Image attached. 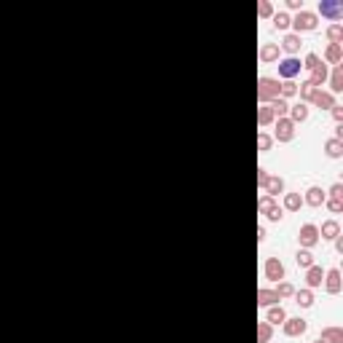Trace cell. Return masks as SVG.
<instances>
[{"instance_id":"4","label":"cell","mask_w":343,"mask_h":343,"mask_svg":"<svg viewBox=\"0 0 343 343\" xmlns=\"http://www.w3.org/2000/svg\"><path fill=\"white\" fill-rule=\"evenodd\" d=\"M300 70H303V62L298 57H287L279 62V75L284 78V81H292L295 75H300Z\"/></svg>"},{"instance_id":"45","label":"cell","mask_w":343,"mask_h":343,"mask_svg":"<svg viewBox=\"0 0 343 343\" xmlns=\"http://www.w3.org/2000/svg\"><path fill=\"white\" fill-rule=\"evenodd\" d=\"M287 6H290L292 11H303V0H287Z\"/></svg>"},{"instance_id":"48","label":"cell","mask_w":343,"mask_h":343,"mask_svg":"<svg viewBox=\"0 0 343 343\" xmlns=\"http://www.w3.org/2000/svg\"><path fill=\"white\" fill-rule=\"evenodd\" d=\"M335 139H340V142H343V126L335 129Z\"/></svg>"},{"instance_id":"8","label":"cell","mask_w":343,"mask_h":343,"mask_svg":"<svg viewBox=\"0 0 343 343\" xmlns=\"http://www.w3.org/2000/svg\"><path fill=\"white\" fill-rule=\"evenodd\" d=\"M319 14H322V17H330L332 22H338L343 17V3H338V0H322V3H319Z\"/></svg>"},{"instance_id":"33","label":"cell","mask_w":343,"mask_h":343,"mask_svg":"<svg viewBox=\"0 0 343 343\" xmlns=\"http://www.w3.org/2000/svg\"><path fill=\"white\" fill-rule=\"evenodd\" d=\"M274 292L279 295V300H282V298H292V295H295V287H292L290 282H279V287H276Z\"/></svg>"},{"instance_id":"10","label":"cell","mask_w":343,"mask_h":343,"mask_svg":"<svg viewBox=\"0 0 343 343\" xmlns=\"http://www.w3.org/2000/svg\"><path fill=\"white\" fill-rule=\"evenodd\" d=\"M311 102H314L319 110H332L335 107V97L330 94V91H322V89H316L314 91V97H311Z\"/></svg>"},{"instance_id":"47","label":"cell","mask_w":343,"mask_h":343,"mask_svg":"<svg viewBox=\"0 0 343 343\" xmlns=\"http://www.w3.org/2000/svg\"><path fill=\"white\" fill-rule=\"evenodd\" d=\"M257 241H266V228H263V225L257 228Z\"/></svg>"},{"instance_id":"34","label":"cell","mask_w":343,"mask_h":343,"mask_svg":"<svg viewBox=\"0 0 343 343\" xmlns=\"http://www.w3.org/2000/svg\"><path fill=\"white\" fill-rule=\"evenodd\" d=\"M327 38H330V43L340 46V41H343V27H340V25H332L330 30H327Z\"/></svg>"},{"instance_id":"6","label":"cell","mask_w":343,"mask_h":343,"mask_svg":"<svg viewBox=\"0 0 343 343\" xmlns=\"http://www.w3.org/2000/svg\"><path fill=\"white\" fill-rule=\"evenodd\" d=\"M282 330H284L287 338H300V335L308 330V324H306V319H300V316H292V319L287 316L282 322Z\"/></svg>"},{"instance_id":"27","label":"cell","mask_w":343,"mask_h":343,"mask_svg":"<svg viewBox=\"0 0 343 343\" xmlns=\"http://www.w3.org/2000/svg\"><path fill=\"white\" fill-rule=\"evenodd\" d=\"M295 263H298V268H311L314 266V255H311V249H298V255H295Z\"/></svg>"},{"instance_id":"30","label":"cell","mask_w":343,"mask_h":343,"mask_svg":"<svg viewBox=\"0 0 343 343\" xmlns=\"http://www.w3.org/2000/svg\"><path fill=\"white\" fill-rule=\"evenodd\" d=\"M314 91H316V86L311 83V81H303L300 83V89H298V94H300V102L306 105V102H311V97H314Z\"/></svg>"},{"instance_id":"36","label":"cell","mask_w":343,"mask_h":343,"mask_svg":"<svg viewBox=\"0 0 343 343\" xmlns=\"http://www.w3.org/2000/svg\"><path fill=\"white\" fill-rule=\"evenodd\" d=\"M290 17H287V14H274V27L276 30H290Z\"/></svg>"},{"instance_id":"13","label":"cell","mask_w":343,"mask_h":343,"mask_svg":"<svg viewBox=\"0 0 343 343\" xmlns=\"http://www.w3.org/2000/svg\"><path fill=\"white\" fill-rule=\"evenodd\" d=\"M282 49H284L287 54H290V57H298L300 49H303V38H300V35H295V33H290V35H287L284 41H282Z\"/></svg>"},{"instance_id":"35","label":"cell","mask_w":343,"mask_h":343,"mask_svg":"<svg viewBox=\"0 0 343 343\" xmlns=\"http://www.w3.org/2000/svg\"><path fill=\"white\" fill-rule=\"evenodd\" d=\"M257 17L271 19V17H274V6H271L268 0H260V3H257Z\"/></svg>"},{"instance_id":"14","label":"cell","mask_w":343,"mask_h":343,"mask_svg":"<svg viewBox=\"0 0 343 343\" xmlns=\"http://www.w3.org/2000/svg\"><path fill=\"white\" fill-rule=\"evenodd\" d=\"M263 191H266V196L276 199L279 193L284 191V180H282V177H268V180H266V185H263Z\"/></svg>"},{"instance_id":"17","label":"cell","mask_w":343,"mask_h":343,"mask_svg":"<svg viewBox=\"0 0 343 343\" xmlns=\"http://www.w3.org/2000/svg\"><path fill=\"white\" fill-rule=\"evenodd\" d=\"M287 118H290L292 123H303L308 118V107L303 105V102H298V105H290V113H287Z\"/></svg>"},{"instance_id":"5","label":"cell","mask_w":343,"mask_h":343,"mask_svg":"<svg viewBox=\"0 0 343 343\" xmlns=\"http://www.w3.org/2000/svg\"><path fill=\"white\" fill-rule=\"evenodd\" d=\"M263 274L268 282H284V263L279 257H268L266 266H263Z\"/></svg>"},{"instance_id":"37","label":"cell","mask_w":343,"mask_h":343,"mask_svg":"<svg viewBox=\"0 0 343 343\" xmlns=\"http://www.w3.org/2000/svg\"><path fill=\"white\" fill-rule=\"evenodd\" d=\"M274 207H276V201L271 199V196H263L260 201H257V209H260L263 215H268V212H271V209H274Z\"/></svg>"},{"instance_id":"1","label":"cell","mask_w":343,"mask_h":343,"mask_svg":"<svg viewBox=\"0 0 343 343\" xmlns=\"http://www.w3.org/2000/svg\"><path fill=\"white\" fill-rule=\"evenodd\" d=\"M279 83L276 78H268V75H263V78H257V102L260 105H268V102H274V99L279 97Z\"/></svg>"},{"instance_id":"28","label":"cell","mask_w":343,"mask_h":343,"mask_svg":"<svg viewBox=\"0 0 343 343\" xmlns=\"http://www.w3.org/2000/svg\"><path fill=\"white\" fill-rule=\"evenodd\" d=\"M327 75H330V73H327V65H319L316 70H311L308 81H311V83H314L316 89H319V86H324V81H327Z\"/></svg>"},{"instance_id":"39","label":"cell","mask_w":343,"mask_h":343,"mask_svg":"<svg viewBox=\"0 0 343 343\" xmlns=\"http://www.w3.org/2000/svg\"><path fill=\"white\" fill-rule=\"evenodd\" d=\"M324 207L330 209L332 215H338V212H343V199H327V201H324Z\"/></svg>"},{"instance_id":"15","label":"cell","mask_w":343,"mask_h":343,"mask_svg":"<svg viewBox=\"0 0 343 343\" xmlns=\"http://www.w3.org/2000/svg\"><path fill=\"white\" fill-rule=\"evenodd\" d=\"M327 78H330V89H332L330 94H332V97L338 94V91H343V67H340V65H335L332 73L327 75Z\"/></svg>"},{"instance_id":"7","label":"cell","mask_w":343,"mask_h":343,"mask_svg":"<svg viewBox=\"0 0 343 343\" xmlns=\"http://www.w3.org/2000/svg\"><path fill=\"white\" fill-rule=\"evenodd\" d=\"M276 139L279 142H292V137H295V123L290 118H276Z\"/></svg>"},{"instance_id":"19","label":"cell","mask_w":343,"mask_h":343,"mask_svg":"<svg viewBox=\"0 0 343 343\" xmlns=\"http://www.w3.org/2000/svg\"><path fill=\"white\" fill-rule=\"evenodd\" d=\"M279 303V295L274 290H257V306L268 308V306H276Z\"/></svg>"},{"instance_id":"31","label":"cell","mask_w":343,"mask_h":343,"mask_svg":"<svg viewBox=\"0 0 343 343\" xmlns=\"http://www.w3.org/2000/svg\"><path fill=\"white\" fill-rule=\"evenodd\" d=\"M271 335H274V327L268 322H257V343H268Z\"/></svg>"},{"instance_id":"32","label":"cell","mask_w":343,"mask_h":343,"mask_svg":"<svg viewBox=\"0 0 343 343\" xmlns=\"http://www.w3.org/2000/svg\"><path fill=\"white\" fill-rule=\"evenodd\" d=\"M295 94H298V83L284 81L282 86H279V97H282V99H290V97H295Z\"/></svg>"},{"instance_id":"26","label":"cell","mask_w":343,"mask_h":343,"mask_svg":"<svg viewBox=\"0 0 343 343\" xmlns=\"http://www.w3.org/2000/svg\"><path fill=\"white\" fill-rule=\"evenodd\" d=\"M324 153L327 155H330V158H340V155H343V142H340V139H327V142H324Z\"/></svg>"},{"instance_id":"49","label":"cell","mask_w":343,"mask_h":343,"mask_svg":"<svg viewBox=\"0 0 343 343\" xmlns=\"http://www.w3.org/2000/svg\"><path fill=\"white\" fill-rule=\"evenodd\" d=\"M314 343H324V340H314Z\"/></svg>"},{"instance_id":"9","label":"cell","mask_w":343,"mask_h":343,"mask_svg":"<svg viewBox=\"0 0 343 343\" xmlns=\"http://www.w3.org/2000/svg\"><path fill=\"white\" fill-rule=\"evenodd\" d=\"M324 201H327V193L322 188H316V185H311L306 191V196H303V204H308V207H324Z\"/></svg>"},{"instance_id":"22","label":"cell","mask_w":343,"mask_h":343,"mask_svg":"<svg viewBox=\"0 0 343 343\" xmlns=\"http://www.w3.org/2000/svg\"><path fill=\"white\" fill-rule=\"evenodd\" d=\"M319 236H322V239H335V236H340V223H338V220H327V223H322V231H319Z\"/></svg>"},{"instance_id":"21","label":"cell","mask_w":343,"mask_h":343,"mask_svg":"<svg viewBox=\"0 0 343 343\" xmlns=\"http://www.w3.org/2000/svg\"><path fill=\"white\" fill-rule=\"evenodd\" d=\"M274 121H276V115H274V110H271V105L257 107V123H260V126H271Z\"/></svg>"},{"instance_id":"29","label":"cell","mask_w":343,"mask_h":343,"mask_svg":"<svg viewBox=\"0 0 343 343\" xmlns=\"http://www.w3.org/2000/svg\"><path fill=\"white\" fill-rule=\"evenodd\" d=\"M268 105H271L276 118H287V113H290V105H287V99H282V97H276L274 102H268Z\"/></svg>"},{"instance_id":"24","label":"cell","mask_w":343,"mask_h":343,"mask_svg":"<svg viewBox=\"0 0 343 343\" xmlns=\"http://www.w3.org/2000/svg\"><path fill=\"white\" fill-rule=\"evenodd\" d=\"M300 207H303L300 193H284V209L287 212H300Z\"/></svg>"},{"instance_id":"23","label":"cell","mask_w":343,"mask_h":343,"mask_svg":"<svg viewBox=\"0 0 343 343\" xmlns=\"http://www.w3.org/2000/svg\"><path fill=\"white\" fill-rule=\"evenodd\" d=\"M287 319V311L282 306H268V314H266V322L268 324H282Z\"/></svg>"},{"instance_id":"11","label":"cell","mask_w":343,"mask_h":343,"mask_svg":"<svg viewBox=\"0 0 343 343\" xmlns=\"http://www.w3.org/2000/svg\"><path fill=\"white\" fill-rule=\"evenodd\" d=\"M324 290L330 292V295H338L340 292V271L338 268L324 271Z\"/></svg>"},{"instance_id":"12","label":"cell","mask_w":343,"mask_h":343,"mask_svg":"<svg viewBox=\"0 0 343 343\" xmlns=\"http://www.w3.org/2000/svg\"><path fill=\"white\" fill-rule=\"evenodd\" d=\"M324 282V271L322 266H311L306 268V284H308V290H316V287H322Z\"/></svg>"},{"instance_id":"41","label":"cell","mask_w":343,"mask_h":343,"mask_svg":"<svg viewBox=\"0 0 343 343\" xmlns=\"http://www.w3.org/2000/svg\"><path fill=\"white\" fill-rule=\"evenodd\" d=\"M266 217H268L271 223H279V220L284 217V209H282V207H274V209H271V212H268Z\"/></svg>"},{"instance_id":"18","label":"cell","mask_w":343,"mask_h":343,"mask_svg":"<svg viewBox=\"0 0 343 343\" xmlns=\"http://www.w3.org/2000/svg\"><path fill=\"white\" fill-rule=\"evenodd\" d=\"M292 298H295V303H298L300 308H311V306H314V290H308V287H306V290H295Z\"/></svg>"},{"instance_id":"42","label":"cell","mask_w":343,"mask_h":343,"mask_svg":"<svg viewBox=\"0 0 343 343\" xmlns=\"http://www.w3.org/2000/svg\"><path fill=\"white\" fill-rule=\"evenodd\" d=\"M330 199H343V185L340 183H335L330 188Z\"/></svg>"},{"instance_id":"40","label":"cell","mask_w":343,"mask_h":343,"mask_svg":"<svg viewBox=\"0 0 343 343\" xmlns=\"http://www.w3.org/2000/svg\"><path fill=\"white\" fill-rule=\"evenodd\" d=\"M271 145H274V137H268V134H257V147H260V150H271Z\"/></svg>"},{"instance_id":"25","label":"cell","mask_w":343,"mask_h":343,"mask_svg":"<svg viewBox=\"0 0 343 343\" xmlns=\"http://www.w3.org/2000/svg\"><path fill=\"white\" fill-rule=\"evenodd\" d=\"M340 59H343V49H340V46H335V43H330V46H327V51H324V62H330V65L335 67V65H340Z\"/></svg>"},{"instance_id":"46","label":"cell","mask_w":343,"mask_h":343,"mask_svg":"<svg viewBox=\"0 0 343 343\" xmlns=\"http://www.w3.org/2000/svg\"><path fill=\"white\" fill-rule=\"evenodd\" d=\"M335 249H338V252L343 255V239H340V236H335Z\"/></svg>"},{"instance_id":"16","label":"cell","mask_w":343,"mask_h":343,"mask_svg":"<svg viewBox=\"0 0 343 343\" xmlns=\"http://www.w3.org/2000/svg\"><path fill=\"white\" fill-rule=\"evenodd\" d=\"M257 57H260V62H266V65H271V62H279V46H276V43H266Z\"/></svg>"},{"instance_id":"3","label":"cell","mask_w":343,"mask_h":343,"mask_svg":"<svg viewBox=\"0 0 343 343\" xmlns=\"http://www.w3.org/2000/svg\"><path fill=\"white\" fill-rule=\"evenodd\" d=\"M298 241H300V249H311V247H316V244H319V228H316L314 223L300 225V231H298Z\"/></svg>"},{"instance_id":"2","label":"cell","mask_w":343,"mask_h":343,"mask_svg":"<svg viewBox=\"0 0 343 343\" xmlns=\"http://www.w3.org/2000/svg\"><path fill=\"white\" fill-rule=\"evenodd\" d=\"M316 14H311V11H298L295 14V19L290 22V27H295V35H300V33H311V30H316Z\"/></svg>"},{"instance_id":"44","label":"cell","mask_w":343,"mask_h":343,"mask_svg":"<svg viewBox=\"0 0 343 343\" xmlns=\"http://www.w3.org/2000/svg\"><path fill=\"white\" fill-rule=\"evenodd\" d=\"M330 113H332V118H335V121H338V123L343 121V107H340V105H335V107H332V110H330Z\"/></svg>"},{"instance_id":"20","label":"cell","mask_w":343,"mask_h":343,"mask_svg":"<svg viewBox=\"0 0 343 343\" xmlns=\"http://www.w3.org/2000/svg\"><path fill=\"white\" fill-rule=\"evenodd\" d=\"M324 343H343V330L340 327H322V338Z\"/></svg>"},{"instance_id":"38","label":"cell","mask_w":343,"mask_h":343,"mask_svg":"<svg viewBox=\"0 0 343 343\" xmlns=\"http://www.w3.org/2000/svg\"><path fill=\"white\" fill-rule=\"evenodd\" d=\"M319 65H322V59H319V54H308V57H306V62H303V67H306L308 73H311V70H316Z\"/></svg>"},{"instance_id":"43","label":"cell","mask_w":343,"mask_h":343,"mask_svg":"<svg viewBox=\"0 0 343 343\" xmlns=\"http://www.w3.org/2000/svg\"><path fill=\"white\" fill-rule=\"evenodd\" d=\"M266 180H268V172H266V169H257V185L263 188V185H266Z\"/></svg>"}]
</instances>
